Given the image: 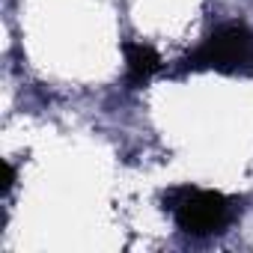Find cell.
I'll use <instances>...</instances> for the list:
<instances>
[{
  "mask_svg": "<svg viewBox=\"0 0 253 253\" xmlns=\"http://www.w3.org/2000/svg\"><path fill=\"white\" fill-rule=\"evenodd\" d=\"M185 69H211V72H223V75H250L253 72V33L241 21L220 24L185 60Z\"/></svg>",
  "mask_w": 253,
  "mask_h": 253,
  "instance_id": "obj_1",
  "label": "cell"
},
{
  "mask_svg": "<svg viewBox=\"0 0 253 253\" xmlns=\"http://www.w3.org/2000/svg\"><path fill=\"white\" fill-rule=\"evenodd\" d=\"M170 211L182 232L188 235H211L229 223L232 206L217 191L203 188H179L170 194Z\"/></svg>",
  "mask_w": 253,
  "mask_h": 253,
  "instance_id": "obj_2",
  "label": "cell"
},
{
  "mask_svg": "<svg viewBox=\"0 0 253 253\" xmlns=\"http://www.w3.org/2000/svg\"><path fill=\"white\" fill-rule=\"evenodd\" d=\"M125 66H128V84L140 86L161 69V60L149 45L131 42V45H125Z\"/></svg>",
  "mask_w": 253,
  "mask_h": 253,
  "instance_id": "obj_3",
  "label": "cell"
},
{
  "mask_svg": "<svg viewBox=\"0 0 253 253\" xmlns=\"http://www.w3.org/2000/svg\"><path fill=\"white\" fill-rule=\"evenodd\" d=\"M12 185H15V170L9 161H3V191H9Z\"/></svg>",
  "mask_w": 253,
  "mask_h": 253,
  "instance_id": "obj_4",
  "label": "cell"
}]
</instances>
